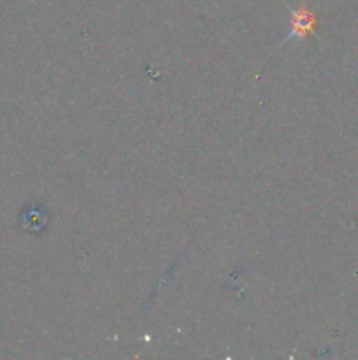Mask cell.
I'll return each instance as SVG.
<instances>
[{
  "instance_id": "cell-1",
  "label": "cell",
  "mask_w": 358,
  "mask_h": 360,
  "mask_svg": "<svg viewBox=\"0 0 358 360\" xmlns=\"http://www.w3.org/2000/svg\"><path fill=\"white\" fill-rule=\"evenodd\" d=\"M318 28V16L312 11L300 7L291 13V30L290 35L297 39H304L307 35H314Z\"/></svg>"
}]
</instances>
